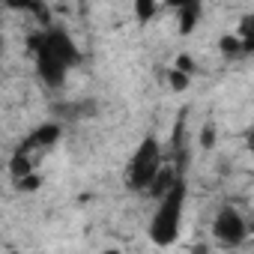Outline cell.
Wrapping results in <instances>:
<instances>
[{"mask_svg":"<svg viewBox=\"0 0 254 254\" xmlns=\"http://www.w3.org/2000/svg\"><path fill=\"white\" fill-rule=\"evenodd\" d=\"M233 33L239 36V42H242V48H245V54H254V12H248V15H242Z\"/></svg>","mask_w":254,"mask_h":254,"instance_id":"obj_8","label":"cell"},{"mask_svg":"<svg viewBox=\"0 0 254 254\" xmlns=\"http://www.w3.org/2000/svg\"><path fill=\"white\" fill-rule=\"evenodd\" d=\"M245 144H248V150H251V153H254V129H251V132H248V135H245Z\"/></svg>","mask_w":254,"mask_h":254,"instance_id":"obj_16","label":"cell"},{"mask_svg":"<svg viewBox=\"0 0 254 254\" xmlns=\"http://www.w3.org/2000/svg\"><path fill=\"white\" fill-rule=\"evenodd\" d=\"M180 15V33L183 36H191L194 30H197V24H200V18H203V0H191V3H186V6H180L177 9Z\"/></svg>","mask_w":254,"mask_h":254,"instance_id":"obj_6","label":"cell"},{"mask_svg":"<svg viewBox=\"0 0 254 254\" xmlns=\"http://www.w3.org/2000/svg\"><path fill=\"white\" fill-rule=\"evenodd\" d=\"M168 81H171V90H174V93H183V90H189V84H191V75L174 66V69L168 72Z\"/></svg>","mask_w":254,"mask_h":254,"instance_id":"obj_11","label":"cell"},{"mask_svg":"<svg viewBox=\"0 0 254 254\" xmlns=\"http://www.w3.org/2000/svg\"><path fill=\"white\" fill-rule=\"evenodd\" d=\"M159 12V0H135V18L138 21H153Z\"/></svg>","mask_w":254,"mask_h":254,"instance_id":"obj_10","label":"cell"},{"mask_svg":"<svg viewBox=\"0 0 254 254\" xmlns=\"http://www.w3.org/2000/svg\"><path fill=\"white\" fill-rule=\"evenodd\" d=\"M174 66H177V69H183V72H189V75H194V72H197V66H194V60H191L189 54H180Z\"/></svg>","mask_w":254,"mask_h":254,"instance_id":"obj_12","label":"cell"},{"mask_svg":"<svg viewBox=\"0 0 254 254\" xmlns=\"http://www.w3.org/2000/svg\"><path fill=\"white\" fill-rule=\"evenodd\" d=\"M60 126L57 123H42L39 129H33L21 144H18V153H24L27 159H33L36 162V153H45V150H51L57 141H60Z\"/></svg>","mask_w":254,"mask_h":254,"instance_id":"obj_5","label":"cell"},{"mask_svg":"<svg viewBox=\"0 0 254 254\" xmlns=\"http://www.w3.org/2000/svg\"><path fill=\"white\" fill-rule=\"evenodd\" d=\"M18 189H21V191H33V189H39V177H36V174H27L24 180H18Z\"/></svg>","mask_w":254,"mask_h":254,"instance_id":"obj_13","label":"cell"},{"mask_svg":"<svg viewBox=\"0 0 254 254\" xmlns=\"http://www.w3.org/2000/svg\"><path fill=\"white\" fill-rule=\"evenodd\" d=\"M212 236L221 242V245H239L245 236H248V224L242 218V212L236 206H221L215 221H212Z\"/></svg>","mask_w":254,"mask_h":254,"instance_id":"obj_4","label":"cell"},{"mask_svg":"<svg viewBox=\"0 0 254 254\" xmlns=\"http://www.w3.org/2000/svg\"><path fill=\"white\" fill-rule=\"evenodd\" d=\"M218 51H221L227 60H236V57H242V54H245V48H242V42H239V36H236V33H224V36L218 39Z\"/></svg>","mask_w":254,"mask_h":254,"instance_id":"obj_9","label":"cell"},{"mask_svg":"<svg viewBox=\"0 0 254 254\" xmlns=\"http://www.w3.org/2000/svg\"><path fill=\"white\" fill-rule=\"evenodd\" d=\"M168 6H174V9H180V6H186V3H191V0H165Z\"/></svg>","mask_w":254,"mask_h":254,"instance_id":"obj_15","label":"cell"},{"mask_svg":"<svg viewBox=\"0 0 254 254\" xmlns=\"http://www.w3.org/2000/svg\"><path fill=\"white\" fill-rule=\"evenodd\" d=\"M212 141H215V129H212V126H203V132H200V144L209 150V147H212Z\"/></svg>","mask_w":254,"mask_h":254,"instance_id":"obj_14","label":"cell"},{"mask_svg":"<svg viewBox=\"0 0 254 254\" xmlns=\"http://www.w3.org/2000/svg\"><path fill=\"white\" fill-rule=\"evenodd\" d=\"M27 48L36 57V75L48 87H60L66 81V75L72 72V66L81 63V51L63 27H45V30L33 33Z\"/></svg>","mask_w":254,"mask_h":254,"instance_id":"obj_1","label":"cell"},{"mask_svg":"<svg viewBox=\"0 0 254 254\" xmlns=\"http://www.w3.org/2000/svg\"><path fill=\"white\" fill-rule=\"evenodd\" d=\"M186 197H189V186L186 180H180L168 194L159 197V206L153 212L150 221V239L159 248H168L180 239V227H183V212H186Z\"/></svg>","mask_w":254,"mask_h":254,"instance_id":"obj_2","label":"cell"},{"mask_svg":"<svg viewBox=\"0 0 254 254\" xmlns=\"http://www.w3.org/2000/svg\"><path fill=\"white\" fill-rule=\"evenodd\" d=\"M162 168H165L162 144H159L156 135H147L129 159V171H126V186H129V191H147Z\"/></svg>","mask_w":254,"mask_h":254,"instance_id":"obj_3","label":"cell"},{"mask_svg":"<svg viewBox=\"0 0 254 254\" xmlns=\"http://www.w3.org/2000/svg\"><path fill=\"white\" fill-rule=\"evenodd\" d=\"M180 180H183V177H180V171H177V168H174V165L168 162V165H165V168L159 171V177L153 180V186L147 189V194L159 200V197H162V194H168V191H171V189H174V186H177Z\"/></svg>","mask_w":254,"mask_h":254,"instance_id":"obj_7","label":"cell"}]
</instances>
